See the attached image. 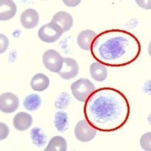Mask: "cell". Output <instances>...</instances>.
Masks as SVG:
<instances>
[{
  "mask_svg": "<svg viewBox=\"0 0 151 151\" xmlns=\"http://www.w3.org/2000/svg\"><path fill=\"white\" fill-rule=\"evenodd\" d=\"M130 107L126 96L111 87L91 93L85 101L86 121L101 132H113L124 126L130 116Z\"/></svg>",
  "mask_w": 151,
  "mask_h": 151,
  "instance_id": "1",
  "label": "cell"
},
{
  "mask_svg": "<svg viewBox=\"0 0 151 151\" xmlns=\"http://www.w3.org/2000/svg\"><path fill=\"white\" fill-rule=\"evenodd\" d=\"M91 53L97 62L104 66L121 67L132 63L141 52L138 39L129 32L111 29L94 38Z\"/></svg>",
  "mask_w": 151,
  "mask_h": 151,
  "instance_id": "2",
  "label": "cell"
},
{
  "mask_svg": "<svg viewBox=\"0 0 151 151\" xmlns=\"http://www.w3.org/2000/svg\"><path fill=\"white\" fill-rule=\"evenodd\" d=\"M71 89L76 100L85 102L91 93L95 91V86L88 78H81L71 84Z\"/></svg>",
  "mask_w": 151,
  "mask_h": 151,
  "instance_id": "3",
  "label": "cell"
},
{
  "mask_svg": "<svg viewBox=\"0 0 151 151\" xmlns=\"http://www.w3.org/2000/svg\"><path fill=\"white\" fill-rule=\"evenodd\" d=\"M62 34V30L59 26L51 22L39 29L38 37L45 43H54L61 37Z\"/></svg>",
  "mask_w": 151,
  "mask_h": 151,
  "instance_id": "4",
  "label": "cell"
},
{
  "mask_svg": "<svg viewBox=\"0 0 151 151\" xmlns=\"http://www.w3.org/2000/svg\"><path fill=\"white\" fill-rule=\"evenodd\" d=\"M42 61L46 69L53 73H58L62 68L63 58L58 51L49 49L43 55Z\"/></svg>",
  "mask_w": 151,
  "mask_h": 151,
  "instance_id": "5",
  "label": "cell"
},
{
  "mask_svg": "<svg viewBox=\"0 0 151 151\" xmlns=\"http://www.w3.org/2000/svg\"><path fill=\"white\" fill-rule=\"evenodd\" d=\"M97 130L91 126L86 120L78 121L74 128L76 138L82 143L91 141L96 137Z\"/></svg>",
  "mask_w": 151,
  "mask_h": 151,
  "instance_id": "6",
  "label": "cell"
},
{
  "mask_svg": "<svg viewBox=\"0 0 151 151\" xmlns=\"http://www.w3.org/2000/svg\"><path fill=\"white\" fill-rule=\"evenodd\" d=\"M19 106V98L11 92H6L0 96V110L4 113L16 111Z\"/></svg>",
  "mask_w": 151,
  "mask_h": 151,
  "instance_id": "7",
  "label": "cell"
},
{
  "mask_svg": "<svg viewBox=\"0 0 151 151\" xmlns=\"http://www.w3.org/2000/svg\"><path fill=\"white\" fill-rule=\"evenodd\" d=\"M79 72V66L76 60L71 58H63L62 68L58 74L64 80L75 78Z\"/></svg>",
  "mask_w": 151,
  "mask_h": 151,
  "instance_id": "8",
  "label": "cell"
},
{
  "mask_svg": "<svg viewBox=\"0 0 151 151\" xmlns=\"http://www.w3.org/2000/svg\"><path fill=\"white\" fill-rule=\"evenodd\" d=\"M20 19L22 27L27 29H32L37 27L39 24V14L34 9H27L24 11Z\"/></svg>",
  "mask_w": 151,
  "mask_h": 151,
  "instance_id": "9",
  "label": "cell"
},
{
  "mask_svg": "<svg viewBox=\"0 0 151 151\" xmlns=\"http://www.w3.org/2000/svg\"><path fill=\"white\" fill-rule=\"evenodd\" d=\"M51 22L58 25L62 30L63 33L67 32L73 27V17L66 12H59L56 13L51 19Z\"/></svg>",
  "mask_w": 151,
  "mask_h": 151,
  "instance_id": "10",
  "label": "cell"
},
{
  "mask_svg": "<svg viewBox=\"0 0 151 151\" xmlns=\"http://www.w3.org/2000/svg\"><path fill=\"white\" fill-rule=\"evenodd\" d=\"M17 11V5L11 0L0 1V20L7 21L16 15Z\"/></svg>",
  "mask_w": 151,
  "mask_h": 151,
  "instance_id": "11",
  "label": "cell"
},
{
  "mask_svg": "<svg viewBox=\"0 0 151 151\" xmlns=\"http://www.w3.org/2000/svg\"><path fill=\"white\" fill-rule=\"evenodd\" d=\"M33 123L32 116L25 112L18 113L13 119V126L19 131H25L32 126Z\"/></svg>",
  "mask_w": 151,
  "mask_h": 151,
  "instance_id": "12",
  "label": "cell"
},
{
  "mask_svg": "<svg viewBox=\"0 0 151 151\" xmlns=\"http://www.w3.org/2000/svg\"><path fill=\"white\" fill-rule=\"evenodd\" d=\"M97 36L93 30L87 29L81 32L77 37V44L82 50L88 51L94 38Z\"/></svg>",
  "mask_w": 151,
  "mask_h": 151,
  "instance_id": "13",
  "label": "cell"
},
{
  "mask_svg": "<svg viewBox=\"0 0 151 151\" xmlns=\"http://www.w3.org/2000/svg\"><path fill=\"white\" fill-rule=\"evenodd\" d=\"M49 78L44 73H37L31 80V87L35 91H44L49 86Z\"/></svg>",
  "mask_w": 151,
  "mask_h": 151,
  "instance_id": "14",
  "label": "cell"
},
{
  "mask_svg": "<svg viewBox=\"0 0 151 151\" xmlns=\"http://www.w3.org/2000/svg\"><path fill=\"white\" fill-rule=\"evenodd\" d=\"M91 76L96 81L101 82L106 79L108 76V70L104 65L99 62H93L90 66Z\"/></svg>",
  "mask_w": 151,
  "mask_h": 151,
  "instance_id": "15",
  "label": "cell"
},
{
  "mask_svg": "<svg viewBox=\"0 0 151 151\" xmlns=\"http://www.w3.org/2000/svg\"><path fill=\"white\" fill-rule=\"evenodd\" d=\"M67 150V142L61 136H54L49 140L44 151H66Z\"/></svg>",
  "mask_w": 151,
  "mask_h": 151,
  "instance_id": "16",
  "label": "cell"
},
{
  "mask_svg": "<svg viewBox=\"0 0 151 151\" xmlns=\"http://www.w3.org/2000/svg\"><path fill=\"white\" fill-rule=\"evenodd\" d=\"M30 136L36 146L42 147L47 143V137L43 130L39 127H34L31 130Z\"/></svg>",
  "mask_w": 151,
  "mask_h": 151,
  "instance_id": "17",
  "label": "cell"
},
{
  "mask_svg": "<svg viewBox=\"0 0 151 151\" xmlns=\"http://www.w3.org/2000/svg\"><path fill=\"white\" fill-rule=\"evenodd\" d=\"M54 126L59 132H64L68 130V118L67 113L63 111H58L54 116Z\"/></svg>",
  "mask_w": 151,
  "mask_h": 151,
  "instance_id": "18",
  "label": "cell"
},
{
  "mask_svg": "<svg viewBox=\"0 0 151 151\" xmlns=\"http://www.w3.org/2000/svg\"><path fill=\"white\" fill-rule=\"evenodd\" d=\"M23 104L27 111H37L42 105V99L38 94H30L25 98Z\"/></svg>",
  "mask_w": 151,
  "mask_h": 151,
  "instance_id": "19",
  "label": "cell"
},
{
  "mask_svg": "<svg viewBox=\"0 0 151 151\" xmlns=\"http://www.w3.org/2000/svg\"><path fill=\"white\" fill-rule=\"evenodd\" d=\"M71 103V96L66 92H63L55 101V106L58 109H66Z\"/></svg>",
  "mask_w": 151,
  "mask_h": 151,
  "instance_id": "20",
  "label": "cell"
},
{
  "mask_svg": "<svg viewBox=\"0 0 151 151\" xmlns=\"http://www.w3.org/2000/svg\"><path fill=\"white\" fill-rule=\"evenodd\" d=\"M151 133L148 132V133H145L141 136L140 140V145L141 147L145 150L150 151L151 150Z\"/></svg>",
  "mask_w": 151,
  "mask_h": 151,
  "instance_id": "21",
  "label": "cell"
},
{
  "mask_svg": "<svg viewBox=\"0 0 151 151\" xmlns=\"http://www.w3.org/2000/svg\"><path fill=\"white\" fill-rule=\"evenodd\" d=\"M0 40H1V43H0V54H3L6 51V49H8L9 44V39L4 34H0Z\"/></svg>",
  "mask_w": 151,
  "mask_h": 151,
  "instance_id": "22",
  "label": "cell"
},
{
  "mask_svg": "<svg viewBox=\"0 0 151 151\" xmlns=\"http://www.w3.org/2000/svg\"><path fill=\"white\" fill-rule=\"evenodd\" d=\"M0 140H4L9 134V128L4 123H0Z\"/></svg>",
  "mask_w": 151,
  "mask_h": 151,
  "instance_id": "23",
  "label": "cell"
},
{
  "mask_svg": "<svg viewBox=\"0 0 151 151\" xmlns=\"http://www.w3.org/2000/svg\"><path fill=\"white\" fill-rule=\"evenodd\" d=\"M81 1V0H78V1H67V0H63V2L64 3L66 6H72V7L79 4Z\"/></svg>",
  "mask_w": 151,
  "mask_h": 151,
  "instance_id": "24",
  "label": "cell"
}]
</instances>
